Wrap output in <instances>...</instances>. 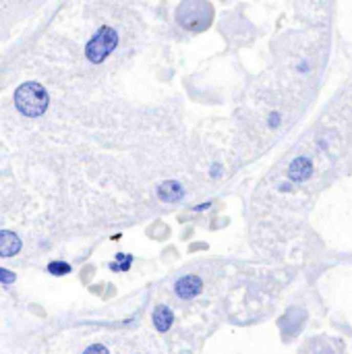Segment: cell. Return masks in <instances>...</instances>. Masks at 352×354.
<instances>
[{
	"instance_id": "obj_1",
	"label": "cell",
	"mask_w": 352,
	"mask_h": 354,
	"mask_svg": "<svg viewBox=\"0 0 352 354\" xmlns=\"http://www.w3.org/2000/svg\"><path fill=\"white\" fill-rule=\"evenodd\" d=\"M48 102H50V97H48L46 89L35 81L23 83L15 93V104L19 108V112L27 118L42 116L48 108Z\"/></svg>"
},
{
	"instance_id": "obj_10",
	"label": "cell",
	"mask_w": 352,
	"mask_h": 354,
	"mask_svg": "<svg viewBox=\"0 0 352 354\" xmlns=\"http://www.w3.org/2000/svg\"><path fill=\"white\" fill-rule=\"evenodd\" d=\"M0 282L13 284V282H15V274H13V272H7V269H0Z\"/></svg>"
},
{
	"instance_id": "obj_7",
	"label": "cell",
	"mask_w": 352,
	"mask_h": 354,
	"mask_svg": "<svg viewBox=\"0 0 352 354\" xmlns=\"http://www.w3.org/2000/svg\"><path fill=\"white\" fill-rule=\"evenodd\" d=\"M154 325L158 331H168L172 325V311L166 305H158L154 311Z\"/></svg>"
},
{
	"instance_id": "obj_3",
	"label": "cell",
	"mask_w": 352,
	"mask_h": 354,
	"mask_svg": "<svg viewBox=\"0 0 352 354\" xmlns=\"http://www.w3.org/2000/svg\"><path fill=\"white\" fill-rule=\"evenodd\" d=\"M201 288H203V284H201V280L197 276H184V278H180L176 282L174 292L178 294V298H184L187 300V298L197 296L201 292Z\"/></svg>"
},
{
	"instance_id": "obj_2",
	"label": "cell",
	"mask_w": 352,
	"mask_h": 354,
	"mask_svg": "<svg viewBox=\"0 0 352 354\" xmlns=\"http://www.w3.org/2000/svg\"><path fill=\"white\" fill-rule=\"evenodd\" d=\"M116 44H118L116 31L110 29V27H106V29H102L99 33L93 35V39H91V41L87 44V48H85V54H87V58H89L91 63L97 65V63H102V60L108 58V54L116 48Z\"/></svg>"
},
{
	"instance_id": "obj_5",
	"label": "cell",
	"mask_w": 352,
	"mask_h": 354,
	"mask_svg": "<svg viewBox=\"0 0 352 354\" xmlns=\"http://www.w3.org/2000/svg\"><path fill=\"white\" fill-rule=\"evenodd\" d=\"M288 174H290V178L296 180V182L307 180V178L311 176V162H309L307 158H298V160H294V162L290 164Z\"/></svg>"
},
{
	"instance_id": "obj_9",
	"label": "cell",
	"mask_w": 352,
	"mask_h": 354,
	"mask_svg": "<svg viewBox=\"0 0 352 354\" xmlns=\"http://www.w3.org/2000/svg\"><path fill=\"white\" fill-rule=\"evenodd\" d=\"M83 354H108V348L102 346V344H93V346H89Z\"/></svg>"
},
{
	"instance_id": "obj_8",
	"label": "cell",
	"mask_w": 352,
	"mask_h": 354,
	"mask_svg": "<svg viewBox=\"0 0 352 354\" xmlns=\"http://www.w3.org/2000/svg\"><path fill=\"white\" fill-rule=\"evenodd\" d=\"M48 272L52 274V276H67L71 272V265L65 263V261H52L48 265Z\"/></svg>"
},
{
	"instance_id": "obj_6",
	"label": "cell",
	"mask_w": 352,
	"mask_h": 354,
	"mask_svg": "<svg viewBox=\"0 0 352 354\" xmlns=\"http://www.w3.org/2000/svg\"><path fill=\"white\" fill-rule=\"evenodd\" d=\"M182 195H184V189L178 182H174V180L162 182L158 186V197L162 201H178V199H182Z\"/></svg>"
},
{
	"instance_id": "obj_4",
	"label": "cell",
	"mask_w": 352,
	"mask_h": 354,
	"mask_svg": "<svg viewBox=\"0 0 352 354\" xmlns=\"http://www.w3.org/2000/svg\"><path fill=\"white\" fill-rule=\"evenodd\" d=\"M21 251V240L11 230H0V257H13Z\"/></svg>"
}]
</instances>
